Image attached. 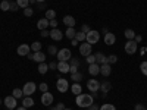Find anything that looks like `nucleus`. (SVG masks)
<instances>
[{"label":"nucleus","mask_w":147,"mask_h":110,"mask_svg":"<svg viewBox=\"0 0 147 110\" xmlns=\"http://www.w3.org/2000/svg\"><path fill=\"white\" fill-rule=\"evenodd\" d=\"M93 95H90V94H80V95H77V100H75V103L78 104V107H90L91 104H93Z\"/></svg>","instance_id":"f257e3e1"},{"label":"nucleus","mask_w":147,"mask_h":110,"mask_svg":"<svg viewBox=\"0 0 147 110\" xmlns=\"http://www.w3.org/2000/svg\"><path fill=\"white\" fill-rule=\"evenodd\" d=\"M56 57H57L59 62H68V60L72 57V53H71L69 48H62V50H59V52H57Z\"/></svg>","instance_id":"f03ea898"},{"label":"nucleus","mask_w":147,"mask_h":110,"mask_svg":"<svg viewBox=\"0 0 147 110\" xmlns=\"http://www.w3.org/2000/svg\"><path fill=\"white\" fill-rule=\"evenodd\" d=\"M100 40V34L99 32H97V31H90V32H87V37H85V41H87L88 44H96L97 41H99Z\"/></svg>","instance_id":"7ed1b4c3"},{"label":"nucleus","mask_w":147,"mask_h":110,"mask_svg":"<svg viewBox=\"0 0 147 110\" xmlns=\"http://www.w3.org/2000/svg\"><path fill=\"white\" fill-rule=\"evenodd\" d=\"M137 50H138V44L134 41V40H128L125 43V53L127 54H134Z\"/></svg>","instance_id":"20e7f679"},{"label":"nucleus","mask_w":147,"mask_h":110,"mask_svg":"<svg viewBox=\"0 0 147 110\" xmlns=\"http://www.w3.org/2000/svg\"><path fill=\"white\" fill-rule=\"evenodd\" d=\"M56 88H57L59 93H66L68 88H69V82H68V79H63V78L57 79V82H56Z\"/></svg>","instance_id":"39448f33"},{"label":"nucleus","mask_w":147,"mask_h":110,"mask_svg":"<svg viewBox=\"0 0 147 110\" xmlns=\"http://www.w3.org/2000/svg\"><path fill=\"white\" fill-rule=\"evenodd\" d=\"M35 90H37V85L34 82H27L22 88V93H24V95H32L35 93Z\"/></svg>","instance_id":"423d86ee"},{"label":"nucleus","mask_w":147,"mask_h":110,"mask_svg":"<svg viewBox=\"0 0 147 110\" xmlns=\"http://www.w3.org/2000/svg\"><path fill=\"white\" fill-rule=\"evenodd\" d=\"M87 88L93 91V94H97V91L100 90V82L97 79H88L87 81Z\"/></svg>","instance_id":"0eeeda50"},{"label":"nucleus","mask_w":147,"mask_h":110,"mask_svg":"<svg viewBox=\"0 0 147 110\" xmlns=\"http://www.w3.org/2000/svg\"><path fill=\"white\" fill-rule=\"evenodd\" d=\"M80 53L81 56H88L91 54V44H88L87 41H84L80 44Z\"/></svg>","instance_id":"6e6552de"},{"label":"nucleus","mask_w":147,"mask_h":110,"mask_svg":"<svg viewBox=\"0 0 147 110\" xmlns=\"http://www.w3.org/2000/svg\"><path fill=\"white\" fill-rule=\"evenodd\" d=\"M41 103H43L44 106H52V103H53V94H50L49 91L43 93V95H41Z\"/></svg>","instance_id":"1a4fd4ad"},{"label":"nucleus","mask_w":147,"mask_h":110,"mask_svg":"<svg viewBox=\"0 0 147 110\" xmlns=\"http://www.w3.org/2000/svg\"><path fill=\"white\" fill-rule=\"evenodd\" d=\"M30 52H31V47H30L28 44H21V46H18V48H16V53H18L19 56H28Z\"/></svg>","instance_id":"9d476101"},{"label":"nucleus","mask_w":147,"mask_h":110,"mask_svg":"<svg viewBox=\"0 0 147 110\" xmlns=\"http://www.w3.org/2000/svg\"><path fill=\"white\" fill-rule=\"evenodd\" d=\"M50 38L55 40V41H60V40L63 38V32L60 31V30H57V28H53L50 31Z\"/></svg>","instance_id":"9b49d317"},{"label":"nucleus","mask_w":147,"mask_h":110,"mask_svg":"<svg viewBox=\"0 0 147 110\" xmlns=\"http://www.w3.org/2000/svg\"><path fill=\"white\" fill-rule=\"evenodd\" d=\"M16 100L18 99H15L13 95H9V97H6V99H5V106L7 109H15L16 107Z\"/></svg>","instance_id":"f8f14e48"},{"label":"nucleus","mask_w":147,"mask_h":110,"mask_svg":"<svg viewBox=\"0 0 147 110\" xmlns=\"http://www.w3.org/2000/svg\"><path fill=\"white\" fill-rule=\"evenodd\" d=\"M88 73H90V75H93V76L99 75V73H100V65H99V63H91V65H88Z\"/></svg>","instance_id":"ddd939ff"},{"label":"nucleus","mask_w":147,"mask_h":110,"mask_svg":"<svg viewBox=\"0 0 147 110\" xmlns=\"http://www.w3.org/2000/svg\"><path fill=\"white\" fill-rule=\"evenodd\" d=\"M115 41H116V37H115L113 32H106V34H105V43H106L107 46H113Z\"/></svg>","instance_id":"4468645a"},{"label":"nucleus","mask_w":147,"mask_h":110,"mask_svg":"<svg viewBox=\"0 0 147 110\" xmlns=\"http://www.w3.org/2000/svg\"><path fill=\"white\" fill-rule=\"evenodd\" d=\"M69 68L71 65L68 62H57V70L62 72V73H68L69 72Z\"/></svg>","instance_id":"2eb2a0df"},{"label":"nucleus","mask_w":147,"mask_h":110,"mask_svg":"<svg viewBox=\"0 0 147 110\" xmlns=\"http://www.w3.org/2000/svg\"><path fill=\"white\" fill-rule=\"evenodd\" d=\"M110 72H112V68H110L109 63H103V65H100V73H102L103 76H109V75H110Z\"/></svg>","instance_id":"dca6fc26"},{"label":"nucleus","mask_w":147,"mask_h":110,"mask_svg":"<svg viewBox=\"0 0 147 110\" xmlns=\"http://www.w3.org/2000/svg\"><path fill=\"white\" fill-rule=\"evenodd\" d=\"M50 25V21L49 19H46V18H43V19H38V22H37V28L38 30H47V27Z\"/></svg>","instance_id":"f3484780"},{"label":"nucleus","mask_w":147,"mask_h":110,"mask_svg":"<svg viewBox=\"0 0 147 110\" xmlns=\"http://www.w3.org/2000/svg\"><path fill=\"white\" fill-rule=\"evenodd\" d=\"M65 25L69 28V27H74L75 25V19H74V16H71V15H66V16H63V21H62Z\"/></svg>","instance_id":"a211bd4d"},{"label":"nucleus","mask_w":147,"mask_h":110,"mask_svg":"<svg viewBox=\"0 0 147 110\" xmlns=\"http://www.w3.org/2000/svg\"><path fill=\"white\" fill-rule=\"evenodd\" d=\"M22 106L24 107H32L34 106V100L31 99V95H25V97H24V100H22Z\"/></svg>","instance_id":"6ab92c4d"},{"label":"nucleus","mask_w":147,"mask_h":110,"mask_svg":"<svg viewBox=\"0 0 147 110\" xmlns=\"http://www.w3.org/2000/svg\"><path fill=\"white\" fill-rule=\"evenodd\" d=\"M96 63H99V65L107 63V57L103 53H96Z\"/></svg>","instance_id":"aec40b11"},{"label":"nucleus","mask_w":147,"mask_h":110,"mask_svg":"<svg viewBox=\"0 0 147 110\" xmlns=\"http://www.w3.org/2000/svg\"><path fill=\"white\" fill-rule=\"evenodd\" d=\"M71 91L74 93V95H80L81 91H82V87H81L78 82H74V84H72V87H71Z\"/></svg>","instance_id":"412c9836"},{"label":"nucleus","mask_w":147,"mask_h":110,"mask_svg":"<svg viewBox=\"0 0 147 110\" xmlns=\"http://www.w3.org/2000/svg\"><path fill=\"white\" fill-rule=\"evenodd\" d=\"M34 60H35V62H38V63H43L46 60V54L43 52H37V53H34Z\"/></svg>","instance_id":"4be33fe9"},{"label":"nucleus","mask_w":147,"mask_h":110,"mask_svg":"<svg viewBox=\"0 0 147 110\" xmlns=\"http://www.w3.org/2000/svg\"><path fill=\"white\" fill-rule=\"evenodd\" d=\"M110 88H112V85H110V82H109V81H103V82L100 84V90H102L105 94H106Z\"/></svg>","instance_id":"5701e85b"},{"label":"nucleus","mask_w":147,"mask_h":110,"mask_svg":"<svg viewBox=\"0 0 147 110\" xmlns=\"http://www.w3.org/2000/svg\"><path fill=\"white\" fill-rule=\"evenodd\" d=\"M75 34H77V32H75V30H74V27H69V28L65 31V35L68 37V38H71V40L75 38Z\"/></svg>","instance_id":"b1692460"},{"label":"nucleus","mask_w":147,"mask_h":110,"mask_svg":"<svg viewBox=\"0 0 147 110\" xmlns=\"http://www.w3.org/2000/svg\"><path fill=\"white\" fill-rule=\"evenodd\" d=\"M55 18H56V12H55L53 9H47V10H46V19L52 21V19H55Z\"/></svg>","instance_id":"393cba45"},{"label":"nucleus","mask_w":147,"mask_h":110,"mask_svg":"<svg viewBox=\"0 0 147 110\" xmlns=\"http://www.w3.org/2000/svg\"><path fill=\"white\" fill-rule=\"evenodd\" d=\"M85 37H87V34L82 32V31H80V32L75 34V40H78L80 43H84V41H85Z\"/></svg>","instance_id":"a878e982"},{"label":"nucleus","mask_w":147,"mask_h":110,"mask_svg":"<svg viewBox=\"0 0 147 110\" xmlns=\"http://www.w3.org/2000/svg\"><path fill=\"white\" fill-rule=\"evenodd\" d=\"M49 70V65H46L44 62L38 65V73H41V75H44V73H47Z\"/></svg>","instance_id":"bb28decb"},{"label":"nucleus","mask_w":147,"mask_h":110,"mask_svg":"<svg viewBox=\"0 0 147 110\" xmlns=\"http://www.w3.org/2000/svg\"><path fill=\"white\" fill-rule=\"evenodd\" d=\"M125 37H127V38L128 40H134V38H136V32H134L131 28H128V30H125Z\"/></svg>","instance_id":"cd10ccee"},{"label":"nucleus","mask_w":147,"mask_h":110,"mask_svg":"<svg viewBox=\"0 0 147 110\" xmlns=\"http://www.w3.org/2000/svg\"><path fill=\"white\" fill-rule=\"evenodd\" d=\"M31 50H32L34 53H37V52H41V44H40L38 41L32 43V44H31Z\"/></svg>","instance_id":"c85d7f7f"},{"label":"nucleus","mask_w":147,"mask_h":110,"mask_svg":"<svg viewBox=\"0 0 147 110\" xmlns=\"http://www.w3.org/2000/svg\"><path fill=\"white\" fill-rule=\"evenodd\" d=\"M12 95L15 97V99H21V97H24V93L21 88H15L13 91H12Z\"/></svg>","instance_id":"c756f323"},{"label":"nucleus","mask_w":147,"mask_h":110,"mask_svg":"<svg viewBox=\"0 0 147 110\" xmlns=\"http://www.w3.org/2000/svg\"><path fill=\"white\" fill-rule=\"evenodd\" d=\"M16 3H18V6L19 7H28V5H30V0H16Z\"/></svg>","instance_id":"7c9ffc66"},{"label":"nucleus","mask_w":147,"mask_h":110,"mask_svg":"<svg viewBox=\"0 0 147 110\" xmlns=\"http://www.w3.org/2000/svg\"><path fill=\"white\" fill-rule=\"evenodd\" d=\"M71 79H74V82H80V81L82 79V73H80V72L72 73V78H71Z\"/></svg>","instance_id":"2f4dec72"},{"label":"nucleus","mask_w":147,"mask_h":110,"mask_svg":"<svg viewBox=\"0 0 147 110\" xmlns=\"http://www.w3.org/2000/svg\"><path fill=\"white\" fill-rule=\"evenodd\" d=\"M99 110H116V107H115L113 104H109V103H106V104H103Z\"/></svg>","instance_id":"473e14b6"},{"label":"nucleus","mask_w":147,"mask_h":110,"mask_svg":"<svg viewBox=\"0 0 147 110\" xmlns=\"http://www.w3.org/2000/svg\"><path fill=\"white\" fill-rule=\"evenodd\" d=\"M118 62V57L115 56V54H110L109 57H107V63L109 65H113V63H116Z\"/></svg>","instance_id":"72a5a7b5"},{"label":"nucleus","mask_w":147,"mask_h":110,"mask_svg":"<svg viewBox=\"0 0 147 110\" xmlns=\"http://www.w3.org/2000/svg\"><path fill=\"white\" fill-rule=\"evenodd\" d=\"M0 9H2L3 12L9 10V2H7V0H3V2L0 3Z\"/></svg>","instance_id":"f704fd0d"},{"label":"nucleus","mask_w":147,"mask_h":110,"mask_svg":"<svg viewBox=\"0 0 147 110\" xmlns=\"http://www.w3.org/2000/svg\"><path fill=\"white\" fill-rule=\"evenodd\" d=\"M140 70H141L143 75H146V76H147V62H143V63L140 65Z\"/></svg>","instance_id":"c9c22d12"},{"label":"nucleus","mask_w":147,"mask_h":110,"mask_svg":"<svg viewBox=\"0 0 147 110\" xmlns=\"http://www.w3.org/2000/svg\"><path fill=\"white\" fill-rule=\"evenodd\" d=\"M18 3H13V2H9V10H12V12H16L18 10Z\"/></svg>","instance_id":"e433bc0d"},{"label":"nucleus","mask_w":147,"mask_h":110,"mask_svg":"<svg viewBox=\"0 0 147 110\" xmlns=\"http://www.w3.org/2000/svg\"><path fill=\"white\" fill-rule=\"evenodd\" d=\"M24 15H25V16H32L34 15V10L31 7H25V9H24Z\"/></svg>","instance_id":"4c0bfd02"},{"label":"nucleus","mask_w":147,"mask_h":110,"mask_svg":"<svg viewBox=\"0 0 147 110\" xmlns=\"http://www.w3.org/2000/svg\"><path fill=\"white\" fill-rule=\"evenodd\" d=\"M57 48L55 47V46H49V53H50V54H53V56H56L57 54Z\"/></svg>","instance_id":"58836bf2"},{"label":"nucleus","mask_w":147,"mask_h":110,"mask_svg":"<svg viewBox=\"0 0 147 110\" xmlns=\"http://www.w3.org/2000/svg\"><path fill=\"white\" fill-rule=\"evenodd\" d=\"M63 109H65V104H63V103H59V104L50 107V110H63Z\"/></svg>","instance_id":"ea45409f"},{"label":"nucleus","mask_w":147,"mask_h":110,"mask_svg":"<svg viewBox=\"0 0 147 110\" xmlns=\"http://www.w3.org/2000/svg\"><path fill=\"white\" fill-rule=\"evenodd\" d=\"M87 63H88V65L96 63V54H94V56H91V54H88V56H87Z\"/></svg>","instance_id":"a19ab883"},{"label":"nucleus","mask_w":147,"mask_h":110,"mask_svg":"<svg viewBox=\"0 0 147 110\" xmlns=\"http://www.w3.org/2000/svg\"><path fill=\"white\" fill-rule=\"evenodd\" d=\"M38 88H40V91H43V93H46V91L49 90V87H47V84H46V82H41V84L38 85Z\"/></svg>","instance_id":"79ce46f5"},{"label":"nucleus","mask_w":147,"mask_h":110,"mask_svg":"<svg viewBox=\"0 0 147 110\" xmlns=\"http://www.w3.org/2000/svg\"><path fill=\"white\" fill-rule=\"evenodd\" d=\"M69 60H71V66H77V68L80 66V60H78V59H72V57H71Z\"/></svg>","instance_id":"37998d69"},{"label":"nucleus","mask_w":147,"mask_h":110,"mask_svg":"<svg viewBox=\"0 0 147 110\" xmlns=\"http://www.w3.org/2000/svg\"><path fill=\"white\" fill-rule=\"evenodd\" d=\"M81 31H82V32H85V34H87V32H90L91 30H90V27L87 25V23H85V25H82V27H81Z\"/></svg>","instance_id":"c03bdc74"},{"label":"nucleus","mask_w":147,"mask_h":110,"mask_svg":"<svg viewBox=\"0 0 147 110\" xmlns=\"http://www.w3.org/2000/svg\"><path fill=\"white\" fill-rule=\"evenodd\" d=\"M69 72H71V75H72V73H77L78 72V68L77 66H71L69 68Z\"/></svg>","instance_id":"a18cd8bd"},{"label":"nucleus","mask_w":147,"mask_h":110,"mask_svg":"<svg viewBox=\"0 0 147 110\" xmlns=\"http://www.w3.org/2000/svg\"><path fill=\"white\" fill-rule=\"evenodd\" d=\"M41 37H50V31L43 30V31H41Z\"/></svg>","instance_id":"49530a36"},{"label":"nucleus","mask_w":147,"mask_h":110,"mask_svg":"<svg viewBox=\"0 0 147 110\" xmlns=\"http://www.w3.org/2000/svg\"><path fill=\"white\" fill-rule=\"evenodd\" d=\"M49 69H57V63H56V62H50V65H49Z\"/></svg>","instance_id":"de8ad7c7"},{"label":"nucleus","mask_w":147,"mask_h":110,"mask_svg":"<svg viewBox=\"0 0 147 110\" xmlns=\"http://www.w3.org/2000/svg\"><path fill=\"white\" fill-rule=\"evenodd\" d=\"M50 27H52V28H57V21L52 19V21H50Z\"/></svg>","instance_id":"09e8293b"},{"label":"nucleus","mask_w":147,"mask_h":110,"mask_svg":"<svg viewBox=\"0 0 147 110\" xmlns=\"http://www.w3.org/2000/svg\"><path fill=\"white\" fill-rule=\"evenodd\" d=\"M141 40H143V38H141V35H136V38H134V41H136L137 44L141 43Z\"/></svg>","instance_id":"8fccbe9b"},{"label":"nucleus","mask_w":147,"mask_h":110,"mask_svg":"<svg viewBox=\"0 0 147 110\" xmlns=\"http://www.w3.org/2000/svg\"><path fill=\"white\" fill-rule=\"evenodd\" d=\"M134 110H146V107H144L143 104H137V106H136V109H134Z\"/></svg>","instance_id":"3c124183"},{"label":"nucleus","mask_w":147,"mask_h":110,"mask_svg":"<svg viewBox=\"0 0 147 110\" xmlns=\"http://www.w3.org/2000/svg\"><path fill=\"white\" fill-rule=\"evenodd\" d=\"M88 110H99V107H97L96 104H91V106L88 107Z\"/></svg>","instance_id":"603ef678"},{"label":"nucleus","mask_w":147,"mask_h":110,"mask_svg":"<svg viewBox=\"0 0 147 110\" xmlns=\"http://www.w3.org/2000/svg\"><path fill=\"white\" fill-rule=\"evenodd\" d=\"M78 43H80L78 40H75V38H72V46H77Z\"/></svg>","instance_id":"864d4df0"},{"label":"nucleus","mask_w":147,"mask_h":110,"mask_svg":"<svg viewBox=\"0 0 147 110\" xmlns=\"http://www.w3.org/2000/svg\"><path fill=\"white\" fill-rule=\"evenodd\" d=\"M30 60H34V54H31V53H28V56H27Z\"/></svg>","instance_id":"5fc2aeb1"},{"label":"nucleus","mask_w":147,"mask_h":110,"mask_svg":"<svg viewBox=\"0 0 147 110\" xmlns=\"http://www.w3.org/2000/svg\"><path fill=\"white\" fill-rule=\"evenodd\" d=\"M16 110H27V107H24V106H22V107H18Z\"/></svg>","instance_id":"6e6d98bb"},{"label":"nucleus","mask_w":147,"mask_h":110,"mask_svg":"<svg viewBox=\"0 0 147 110\" xmlns=\"http://www.w3.org/2000/svg\"><path fill=\"white\" fill-rule=\"evenodd\" d=\"M35 2H38V3H43V2H44V0H35Z\"/></svg>","instance_id":"4d7b16f0"},{"label":"nucleus","mask_w":147,"mask_h":110,"mask_svg":"<svg viewBox=\"0 0 147 110\" xmlns=\"http://www.w3.org/2000/svg\"><path fill=\"white\" fill-rule=\"evenodd\" d=\"M63 110H71V109H66V107H65V109H63Z\"/></svg>","instance_id":"13d9d810"},{"label":"nucleus","mask_w":147,"mask_h":110,"mask_svg":"<svg viewBox=\"0 0 147 110\" xmlns=\"http://www.w3.org/2000/svg\"><path fill=\"white\" fill-rule=\"evenodd\" d=\"M7 110H15V109H7Z\"/></svg>","instance_id":"bf43d9fd"},{"label":"nucleus","mask_w":147,"mask_h":110,"mask_svg":"<svg viewBox=\"0 0 147 110\" xmlns=\"http://www.w3.org/2000/svg\"><path fill=\"white\" fill-rule=\"evenodd\" d=\"M0 104H2V100H0Z\"/></svg>","instance_id":"052dcab7"},{"label":"nucleus","mask_w":147,"mask_h":110,"mask_svg":"<svg viewBox=\"0 0 147 110\" xmlns=\"http://www.w3.org/2000/svg\"><path fill=\"white\" fill-rule=\"evenodd\" d=\"M7 2H12V0H7Z\"/></svg>","instance_id":"680f3d73"},{"label":"nucleus","mask_w":147,"mask_h":110,"mask_svg":"<svg viewBox=\"0 0 147 110\" xmlns=\"http://www.w3.org/2000/svg\"><path fill=\"white\" fill-rule=\"evenodd\" d=\"M146 110H147V109H146Z\"/></svg>","instance_id":"e2e57ef3"}]
</instances>
